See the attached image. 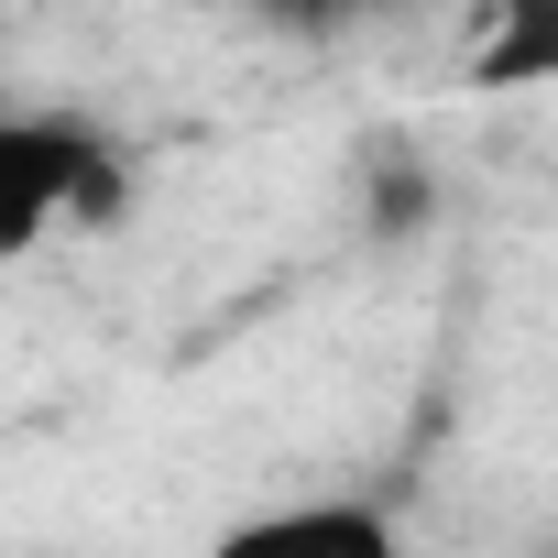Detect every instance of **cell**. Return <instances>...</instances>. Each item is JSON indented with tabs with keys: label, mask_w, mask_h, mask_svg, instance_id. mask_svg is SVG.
Listing matches in <instances>:
<instances>
[{
	"label": "cell",
	"mask_w": 558,
	"mask_h": 558,
	"mask_svg": "<svg viewBox=\"0 0 558 558\" xmlns=\"http://www.w3.org/2000/svg\"><path fill=\"white\" fill-rule=\"evenodd\" d=\"M0 175H12V241H56V230H110L132 208V154L77 121V110H12L0 121Z\"/></svg>",
	"instance_id": "cell-1"
},
{
	"label": "cell",
	"mask_w": 558,
	"mask_h": 558,
	"mask_svg": "<svg viewBox=\"0 0 558 558\" xmlns=\"http://www.w3.org/2000/svg\"><path fill=\"white\" fill-rule=\"evenodd\" d=\"M208 558H405L395 514L362 493H318V504H263L241 525L208 536Z\"/></svg>",
	"instance_id": "cell-2"
},
{
	"label": "cell",
	"mask_w": 558,
	"mask_h": 558,
	"mask_svg": "<svg viewBox=\"0 0 558 558\" xmlns=\"http://www.w3.org/2000/svg\"><path fill=\"white\" fill-rule=\"evenodd\" d=\"M471 88H558V0H482Z\"/></svg>",
	"instance_id": "cell-3"
},
{
	"label": "cell",
	"mask_w": 558,
	"mask_h": 558,
	"mask_svg": "<svg viewBox=\"0 0 558 558\" xmlns=\"http://www.w3.org/2000/svg\"><path fill=\"white\" fill-rule=\"evenodd\" d=\"M536 558H558V536H547V547H536Z\"/></svg>",
	"instance_id": "cell-4"
}]
</instances>
